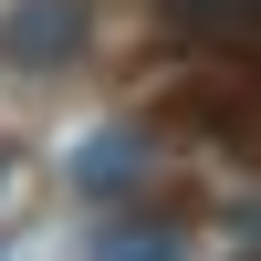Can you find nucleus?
<instances>
[{"instance_id":"obj_2","label":"nucleus","mask_w":261,"mask_h":261,"mask_svg":"<svg viewBox=\"0 0 261 261\" xmlns=\"http://www.w3.org/2000/svg\"><path fill=\"white\" fill-rule=\"evenodd\" d=\"M73 178L94 188V199H105V188H125V178H136V136H125V125H105V136L73 157Z\"/></svg>"},{"instance_id":"obj_3","label":"nucleus","mask_w":261,"mask_h":261,"mask_svg":"<svg viewBox=\"0 0 261 261\" xmlns=\"http://www.w3.org/2000/svg\"><path fill=\"white\" fill-rule=\"evenodd\" d=\"M115 261H178V251H167V241H125Z\"/></svg>"},{"instance_id":"obj_4","label":"nucleus","mask_w":261,"mask_h":261,"mask_svg":"<svg viewBox=\"0 0 261 261\" xmlns=\"http://www.w3.org/2000/svg\"><path fill=\"white\" fill-rule=\"evenodd\" d=\"M0 188H11V146H0Z\"/></svg>"},{"instance_id":"obj_1","label":"nucleus","mask_w":261,"mask_h":261,"mask_svg":"<svg viewBox=\"0 0 261 261\" xmlns=\"http://www.w3.org/2000/svg\"><path fill=\"white\" fill-rule=\"evenodd\" d=\"M94 42V0H11L0 11V63L11 73H63Z\"/></svg>"}]
</instances>
